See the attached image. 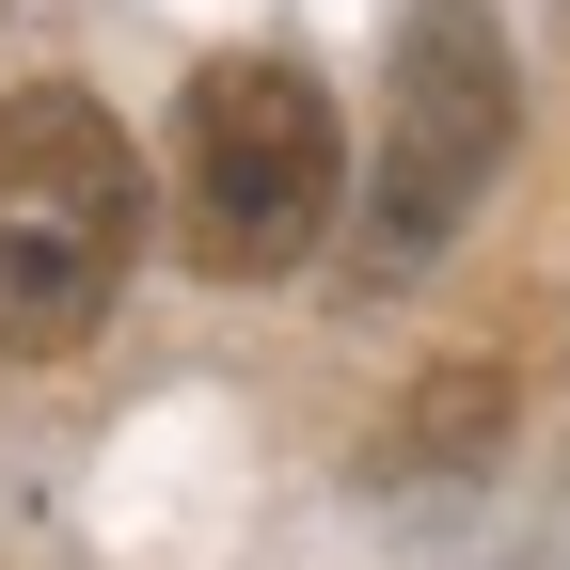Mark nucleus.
I'll list each match as a JSON object with an SVG mask.
<instances>
[{"mask_svg": "<svg viewBox=\"0 0 570 570\" xmlns=\"http://www.w3.org/2000/svg\"><path fill=\"white\" fill-rule=\"evenodd\" d=\"M142 269V159L80 80H17L0 96V348L63 365L96 348Z\"/></svg>", "mask_w": 570, "mask_h": 570, "instance_id": "f257e3e1", "label": "nucleus"}, {"mask_svg": "<svg viewBox=\"0 0 570 570\" xmlns=\"http://www.w3.org/2000/svg\"><path fill=\"white\" fill-rule=\"evenodd\" d=\"M333 190H348V142H333V96L302 63H269V48L190 63V96H175V223H190L206 285H285L333 238Z\"/></svg>", "mask_w": 570, "mask_h": 570, "instance_id": "f03ea898", "label": "nucleus"}, {"mask_svg": "<svg viewBox=\"0 0 570 570\" xmlns=\"http://www.w3.org/2000/svg\"><path fill=\"white\" fill-rule=\"evenodd\" d=\"M508 142H523L508 32H491L475 0H412V32H396V96H381V206H365L381 285H396V269H428V254H444L475 206H491Z\"/></svg>", "mask_w": 570, "mask_h": 570, "instance_id": "7ed1b4c3", "label": "nucleus"}]
</instances>
